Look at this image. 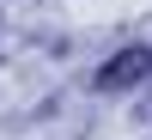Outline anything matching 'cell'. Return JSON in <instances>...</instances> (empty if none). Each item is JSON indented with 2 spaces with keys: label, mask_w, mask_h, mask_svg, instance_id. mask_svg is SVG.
Returning a JSON list of instances; mask_svg holds the SVG:
<instances>
[{
  "label": "cell",
  "mask_w": 152,
  "mask_h": 140,
  "mask_svg": "<svg viewBox=\"0 0 152 140\" xmlns=\"http://www.w3.org/2000/svg\"><path fill=\"white\" fill-rule=\"evenodd\" d=\"M152 73V49H122V55L104 61V73H97V92H128V85H140Z\"/></svg>",
  "instance_id": "6da1fadb"
}]
</instances>
